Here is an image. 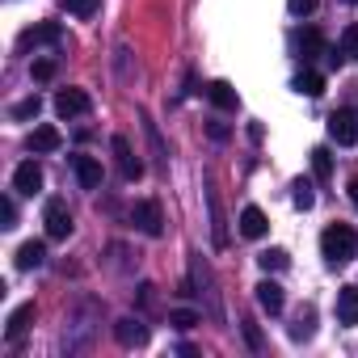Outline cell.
I'll use <instances>...</instances> for the list:
<instances>
[{"mask_svg": "<svg viewBox=\"0 0 358 358\" xmlns=\"http://www.w3.org/2000/svg\"><path fill=\"white\" fill-rule=\"evenodd\" d=\"M312 173H316V182H329V177H333V156H329V148H312Z\"/></svg>", "mask_w": 358, "mask_h": 358, "instance_id": "21", "label": "cell"}, {"mask_svg": "<svg viewBox=\"0 0 358 358\" xmlns=\"http://www.w3.org/2000/svg\"><path fill=\"white\" fill-rule=\"evenodd\" d=\"M13 186H17V194H38V190H43V164H38V160H26V164H17V173H13Z\"/></svg>", "mask_w": 358, "mask_h": 358, "instance_id": "7", "label": "cell"}, {"mask_svg": "<svg viewBox=\"0 0 358 358\" xmlns=\"http://www.w3.org/2000/svg\"><path fill=\"white\" fill-rule=\"evenodd\" d=\"M316 5H320V0H287L291 17H308V13H316Z\"/></svg>", "mask_w": 358, "mask_h": 358, "instance_id": "30", "label": "cell"}, {"mask_svg": "<svg viewBox=\"0 0 358 358\" xmlns=\"http://www.w3.org/2000/svg\"><path fill=\"white\" fill-rule=\"evenodd\" d=\"M110 148H114V160H118V173L127 177V182H139V177H143V164H139V156L131 152V143H127L122 135H114V139H110Z\"/></svg>", "mask_w": 358, "mask_h": 358, "instance_id": "5", "label": "cell"}, {"mask_svg": "<svg viewBox=\"0 0 358 358\" xmlns=\"http://www.w3.org/2000/svg\"><path fill=\"white\" fill-rule=\"evenodd\" d=\"M350 203L358 207V177H350Z\"/></svg>", "mask_w": 358, "mask_h": 358, "instance_id": "34", "label": "cell"}, {"mask_svg": "<svg viewBox=\"0 0 358 358\" xmlns=\"http://www.w3.org/2000/svg\"><path fill=\"white\" fill-rule=\"evenodd\" d=\"M270 232V220H266V211L262 207H245L241 211V236H249V241H262Z\"/></svg>", "mask_w": 358, "mask_h": 358, "instance_id": "10", "label": "cell"}, {"mask_svg": "<svg viewBox=\"0 0 358 358\" xmlns=\"http://www.w3.org/2000/svg\"><path fill=\"white\" fill-rule=\"evenodd\" d=\"M43 262H47V245L43 241H26L17 249V270H38Z\"/></svg>", "mask_w": 358, "mask_h": 358, "instance_id": "17", "label": "cell"}, {"mask_svg": "<svg viewBox=\"0 0 358 358\" xmlns=\"http://www.w3.org/2000/svg\"><path fill=\"white\" fill-rule=\"evenodd\" d=\"M89 93L85 89H59V97H55V114L59 118H80V114H89Z\"/></svg>", "mask_w": 358, "mask_h": 358, "instance_id": "6", "label": "cell"}, {"mask_svg": "<svg viewBox=\"0 0 358 358\" xmlns=\"http://www.w3.org/2000/svg\"><path fill=\"white\" fill-rule=\"evenodd\" d=\"M207 203H211V236H215V249H224L228 236H224V215H220V199H215V190H207Z\"/></svg>", "mask_w": 358, "mask_h": 358, "instance_id": "20", "label": "cell"}, {"mask_svg": "<svg viewBox=\"0 0 358 358\" xmlns=\"http://www.w3.org/2000/svg\"><path fill=\"white\" fill-rule=\"evenodd\" d=\"M59 143H64V135L55 127H34V135H30V152H55Z\"/></svg>", "mask_w": 358, "mask_h": 358, "instance_id": "19", "label": "cell"}, {"mask_svg": "<svg viewBox=\"0 0 358 358\" xmlns=\"http://www.w3.org/2000/svg\"><path fill=\"white\" fill-rule=\"evenodd\" d=\"M291 89H295V93H303V97H320V93H324V76H320V72H312V68H303V72L291 80Z\"/></svg>", "mask_w": 358, "mask_h": 358, "instance_id": "18", "label": "cell"}, {"mask_svg": "<svg viewBox=\"0 0 358 358\" xmlns=\"http://www.w3.org/2000/svg\"><path fill=\"white\" fill-rule=\"evenodd\" d=\"M30 76H34V80H51V76H55V59H34V64H30Z\"/></svg>", "mask_w": 358, "mask_h": 358, "instance_id": "29", "label": "cell"}, {"mask_svg": "<svg viewBox=\"0 0 358 358\" xmlns=\"http://www.w3.org/2000/svg\"><path fill=\"white\" fill-rule=\"evenodd\" d=\"M341 55H345V59H358V22H350V26L341 30Z\"/></svg>", "mask_w": 358, "mask_h": 358, "instance_id": "24", "label": "cell"}, {"mask_svg": "<svg viewBox=\"0 0 358 358\" xmlns=\"http://www.w3.org/2000/svg\"><path fill=\"white\" fill-rule=\"evenodd\" d=\"M291 337H295V341H303V337H312V312H303V316H299V324L291 329Z\"/></svg>", "mask_w": 358, "mask_h": 358, "instance_id": "31", "label": "cell"}, {"mask_svg": "<svg viewBox=\"0 0 358 358\" xmlns=\"http://www.w3.org/2000/svg\"><path fill=\"white\" fill-rule=\"evenodd\" d=\"M207 131H211V139H220V143H224V139H228V127H224V122H211V127H207Z\"/></svg>", "mask_w": 358, "mask_h": 358, "instance_id": "32", "label": "cell"}, {"mask_svg": "<svg viewBox=\"0 0 358 358\" xmlns=\"http://www.w3.org/2000/svg\"><path fill=\"white\" fill-rule=\"evenodd\" d=\"M329 139L341 143V148H354L358 143V114L354 110H337L329 118Z\"/></svg>", "mask_w": 358, "mask_h": 358, "instance_id": "4", "label": "cell"}, {"mask_svg": "<svg viewBox=\"0 0 358 358\" xmlns=\"http://www.w3.org/2000/svg\"><path fill=\"white\" fill-rule=\"evenodd\" d=\"M291 190H295L291 199H295V207H299V211H312V207H316V194H312V182H303V177H299V182H295Z\"/></svg>", "mask_w": 358, "mask_h": 358, "instance_id": "23", "label": "cell"}, {"mask_svg": "<svg viewBox=\"0 0 358 358\" xmlns=\"http://www.w3.org/2000/svg\"><path fill=\"white\" fill-rule=\"evenodd\" d=\"M114 337H118V345H127V350H131V345H143V341H148V329H143L139 320H131V316H127V320H118V324H114Z\"/></svg>", "mask_w": 358, "mask_h": 358, "instance_id": "15", "label": "cell"}, {"mask_svg": "<svg viewBox=\"0 0 358 358\" xmlns=\"http://www.w3.org/2000/svg\"><path fill=\"white\" fill-rule=\"evenodd\" d=\"M245 337H249V345H253V350H262V333H257L253 324H245Z\"/></svg>", "mask_w": 358, "mask_h": 358, "instance_id": "33", "label": "cell"}, {"mask_svg": "<svg viewBox=\"0 0 358 358\" xmlns=\"http://www.w3.org/2000/svg\"><path fill=\"white\" fill-rule=\"evenodd\" d=\"M207 97H211L220 110H228V114L241 110V97H236V89H232L228 80H211V85H207Z\"/></svg>", "mask_w": 358, "mask_h": 358, "instance_id": "14", "label": "cell"}, {"mask_svg": "<svg viewBox=\"0 0 358 358\" xmlns=\"http://www.w3.org/2000/svg\"><path fill=\"white\" fill-rule=\"evenodd\" d=\"M257 303H262V312L278 316V312H282V303H287V295H282V287H278L274 278H266V282H257Z\"/></svg>", "mask_w": 358, "mask_h": 358, "instance_id": "11", "label": "cell"}, {"mask_svg": "<svg viewBox=\"0 0 358 358\" xmlns=\"http://www.w3.org/2000/svg\"><path fill=\"white\" fill-rule=\"evenodd\" d=\"M295 51H299V59H303V64H312L316 55H329V43H324V34H320V30H303V34L295 38Z\"/></svg>", "mask_w": 358, "mask_h": 358, "instance_id": "9", "label": "cell"}, {"mask_svg": "<svg viewBox=\"0 0 358 358\" xmlns=\"http://www.w3.org/2000/svg\"><path fill=\"white\" fill-rule=\"evenodd\" d=\"M97 5H101V0H64V9H68L72 17H93Z\"/></svg>", "mask_w": 358, "mask_h": 358, "instance_id": "26", "label": "cell"}, {"mask_svg": "<svg viewBox=\"0 0 358 358\" xmlns=\"http://www.w3.org/2000/svg\"><path fill=\"white\" fill-rule=\"evenodd\" d=\"M320 253H324L329 266H350V262L358 257V232H354L350 224H333V228H324V236H320Z\"/></svg>", "mask_w": 358, "mask_h": 358, "instance_id": "1", "label": "cell"}, {"mask_svg": "<svg viewBox=\"0 0 358 358\" xmlns=\"http://www.w3.org/2000/svg\"><path fill=\"white\" fill-rule=\"evenodd\" d=\"M34 316H38V312H34V303H22V308H17V312L9 316V324H5V337H9V341H22V337L30 333Z\"/></svg>", "mask_w": 358, "mask_h": 358, "instance_id": "12", "label": "cell"}, {"mask_svg": "<svg viewBox=\"0 0 358 358\" xmlns=\"http://www.w3.org/2000/svg\"><path fill=\"white\" fill-rule=\"evenodd\" d=\"M350 5H358V0H350Z\"/></svg>", "mask_w": 358, "mask_h": 358, "instance_id": "35", "label": "cell"}, {"mask_svg": "<svg viewBox=\"0 0 358 358\" xmlns=\"http://www.w3.org/2000/svg\"><path fill=\"white\" fill-rule=\"evenodd\" d=\"M0 228H17V207H13V199H0Z\"/></svg>", "mask_w": 358, "mask_h": 358, "instance_id": "28", "label": "cell"}, {"mask_svg": "<svg viewBox=\"0 0 358 358\" xmlns=\"http://www.w3.org/2000/svg\"><path fill=\"white\" fill-rule=\"evenodd\" d=\"M337 320L341 324H358V287H341L337 291Z\"/></svg>", "mask_w": 358, "mask_h": 358, "instance_id": "16", "label": "cell"}, {"mask_svg": "<svg viewBox=\"0 0 358 358\" xmlns=\"http://www.w3.org/2000/svg\"><path fill=\"white\" fill-rule=\"evenodd\" d=\"M131 224H135L143 236H152V241H156V236L164 232V215H160V203H156V199H139V203L131 207Z\"/></svg>", "mask_w": 358, "mask_h": 358, "instance_id": "2", "label": "cell"}, {"mask_svg": "<svg viewBox=\"0 0 358 358\" xmlns=\"http://www.w3.org/2000/svg\"><path fill=\"white\" fill-rule=\"evenodd\" d=\"M59 22H43V26H34V30H26L22 34V47H47V43H59Z\"/></svg>", "mask_w": 358, "mask_h": 358, "instance_id": "13", "label": "cell"}, {"mask_svg": "<svg viewBox=\"0 0 358 358\" xmlns=\"http://www.w3.org/2000/svg\"><path fill=\"white\" fill-rule=\"evenodd\" d=\"M38 110H43V101H38V93H34V97H26V101H17V106H13V114H17V118H38Z\"/></svg>", "mask_w": 358, "mask_h": 358, "instance_id": "27", "label": "cell"}, {"mask_svg": "<svg viewBox=\"0 0 358 358\" xmlns=\"http://www.w3.org/2000/svg\"><path fill=\"white\" fill-rule=\"evenodd\" d=\"M287 262H291V257H287L282 249H266V253H257V266H262L266 274H274V270H287Z\"/></svg>", "mask_w": 358, "mask_h": 358, "instance_id": "22", "label": "cell"}, {"mask_svg": "<svg viewBox=\"0 0 358 358\" xmlns=\"http://www.w3.org/2000/svg\"><path fill=\"white\" fill-rule=\"evenodd\" d=\"M43 224H47V236H51V241H68V236H72V215H68V207H64L59 199H51V203L43 207Z\"/></svg>", "mask_w": 358, "mask_h": 358, "instance_id": "3", "label": "cell"}, {"mask_svg": "<svg viewBox=\"0 0 358 358\" xmlns=\"http://www.w3.org/2000/svg\"><path fill=\"white\" fill-rule=\"evenodd\" d=\"M72 173H76V182L85 190L101 186V160H93V156H72Z\"/></svg>", "mask_w": 358, "mask_h": 358, "instance_id": "8", "label": "cell"}, {"mask_svg": "<svg viewBox=\"0 0 358 358\" xmlns=\"http://www.w3.org/2000/svg\"><path fill=\"white\" fill-rule=\"evenodd\" d=\"M169 324H177V329H194V324H203V316L190 312V308H177V312H169Z\"/></svg>", "mask_w": 358, "mask_h": 358, "instance_id": "25", "label": "cell"}]
</instances>
